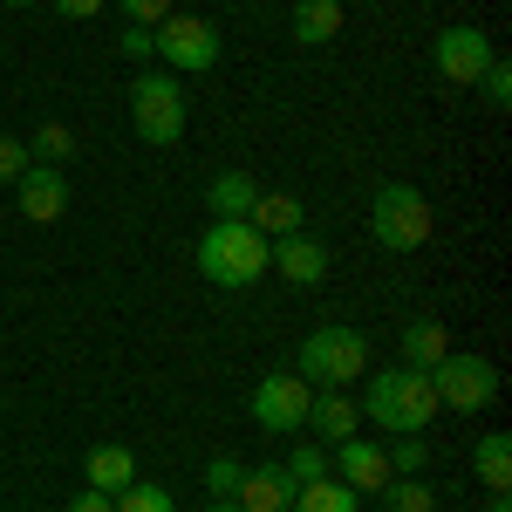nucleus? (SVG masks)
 Masks as SVG:
<instances>
[{
  "mask_svg": "<svg viewBox=\"0 0 512 512\" xmlns=\"http://www.w3.org/2000/svg\"><path fill=\"white\" fill-rule=\"evenodd\" d=\"M205 492H212V499H233L239 492V478H246V465H239V458H212V465H205Z\"/></svg>",
  "mask_w": 512,
  "mask_h": 512,
  "instance_id": "obj_27",
  "label": "nucleus"
},
{
  "mask_svg": "<svg viewBox=\"0 0 512 512\" xmlns=\"http://www.w3.org/2000/svg\"><path fill=\"white\" fill-rule=\"evenodd\" d=\"M21 171H28V144H21V137H7V130H0V185H14V178H21Z\"/></svg>",
  "mask_w": 512,
  "mask_h": 512,
  "instance_id": "obj_29",
  "label": "nucleus"
},
{
  "mask_svg": "<svg viewBox=\"0 0 512 512\" xmlns=\"http://www.w3.org/2000/svg\"><path fill=\"white\" fill-rule=\"evenodd\" d=\"M117 48L130 55V62H151V55H158V35H151V28H123Z\"/></svg>",
  "mask_w": 512,
  "mask_h": 512,
  "instance_id": "obj_31",
  "label": "nucleus"
},
{
  "mask_svg": "<svg viewBox=\"0 0 512 512\" xmlns=\"http://www.w3.org/2000/svg\"><path fill=\"white\" fill-rule=\"evenodd\" d=\"M151 35H158V55L171 69H185V76H205V69L219 62V28L198 21V14H164Z\"/></svg>",
  "mask_w": 512,
  "mask_h": 512,
  "instance_id": "obj_8",
  "label": "nucleus"
},
{
  "mask_svg": "<svg viewBox=\"0 0 512 512\" xmlns=\"http://www.w3.org/2000/svg\"><path fill=\"white\" fill-rule=\"evenodd\" d=\"M424 376H431V390H437V410H465L472 417V410H485L499 396V369L485 355H444Z\"/></svg>",
  "mask_w": 512,
  "mask_h": 512,
  "instance_id": "obj_6",
  "label": "nucleus"
},
{
  "mask_svg": "<svg viewBox=\"0 0 512 512\" xmlns=\"http://www.w3.org/2000/svg\"><path fill=\"white\" fill-rule=\"evenodd\" d=\"M205 205H212V219H253V205H260L253 171H219V178L205 185Z\"/></svg>",
  "mask_w": 512,
  "mask_h": 512,
  "instance_id": "obj_16",
  "label": "nucleus"
},
{
  "mask_svg": "<svg viewBox=\"0 0 512 512\" xmlns=\"http://www.w3.org/2000/svg\"><path fill=\"white\" fill-rule=\"evenodd\" d=\"M130 130L144 144H178L185 137V82L144 69V76L130 82Z\"/></svg>",
  "mask_w": 512,
  "mask_h": 512,
  "instance_id": "obj_5",
  "label": "nucleus"
},
{
  "mask_svg": "<svg viewBox=\"0 0 512 512\" xmlns=\"http://www.w3.org/2000/svg\"><path fill=\"white\" fill-rule=\"evenodd\" d=\"M301 431L315 437V444H342V437L362 431V417H355L349 390H315V403H308V424Z\"/></svg>",
  "mask_w": 512,
  "mask_h": 512,
  "instance_id": "obj_14",
  "label": "nucleus"
},
{
  "mask_svg": "<svg viewBox=\"0 0 512 512\" xmlns=\"http://www.w3.org/2000/svg\"><path fill=\"white\" fill-rule=\"evenodd\" d=\"M424 465H431V444H424V431H403L390 444V472L396 478H424Z\"/></svg>",
  "mask_w": 512,
  "mask_h": 512,
  "instance_id": "obj_24",
  "label": "nucleus"
},
{
  "mask_svg": "<svg viewBox=\"0 0 512 512\" xmlns=\"http://www.w3.org/2000/svg\"><path fill=\"white\" fill-rule=\"evenodd\" d=\"M383 499H390V512H437V492L424 485V478H390Z\"/></svg>",
  "mask_w": 512,
  "mask_h": 512,
  "instance_id": "obj_25",
  "label": "nucleus"
},
{
  "mask_svg": "<svg viewBox=\"0 0 512 512\" xmlns=\"http://www.w3.org/2000/svg\"><path fill=\"white\" fill-rule=\"evenodd\" d=\"M69 512H117V499H110V492H96V485H82L76 499H69Z\"/></svg>",
  "mask_w": 512,
  "mask_h": 512,
  "instance_id": "obj_32",
  "label": "nucleus"
},
{
  "mask_svg": "<svg viewBox=\"0 0 512 512\" xmlns=\"http://www.w3.org/2000/svg\"><path fill=\"white\" fill-rule=\"evenodd\" d=\"M117 512H178V499H171L164 485H144V478H137V485L117 492Z\"/></svg>",
  "mask_w": 512,
  "mask_h": 512,
  "instance_id": "obj_26",
  "label": "nucleus"
},
{
  "mask_svg": "<svg viewBox=\"0 0 512 512\" xmlns=\"http://www.w3.org/2000/svg\"><path fill=\"white\" fill-rule=\"evenodd\" d=\"M69 158H76V137H69V123H41L35 144H28V164H55V171H62Z\"/></svg>",
  "mask_w": 512,
  "mask_h": 512,
  "instance_id": "obj_22",
  "label": "nucleus"
},
{
  "mask_svg": "<svg viewBox=\"0 0 512 512\" xmlns=\"http://www.w3.org/2000/svg\"><path fill=\"white\" fill-rule=\"evenodd\" d=\"M280 465H287V478H294V492H301V485H315V478H328V444H315V437H301V444H294V451H287Z\"/></svg>",
  "mask_w": 512,
  "mask_h": 512,
  "instance_id": "obj_23",
  "label": "nucleus"
},
{
  "mask_svg": "<svg viewBox=\"0 0 512 512\" xmlns=\"http://www.w3.org/2000/svg\"><path fill=\"white\" fill-rule=\"evenodd\" d=\"M485 512H512V499H506V492H492V506H485Z\"/></svg>",
  "mask_w": 512,
  "mask_h": 512,
  "instance_id": "obj_34",
  "label": "nucleus"
},
{
  "mask_svg": "<svg viewBox=\"0 0 512 512\" xmlns=\"http://www.w3.org/2000/svg\"><path fill=\"white\" fill-rule=\"evenodd\" d=\"M308 403H315V390H308L294 369H274V376H260V390H253V424L274 431V437H294L308 424Z\"/></svg>",
  "mask_w": 512,
  "mask_h": 512,
  "instance_id": "obj_7",
  "label": "nucleus"
},
{
  "mask_svg": "<svg viewBox=\"0 0 512 512\" xmlns=\"http://www.w3.org/2000/svg\"><path fill=\"white\" fill-rule=\"evenodd\" d=\"M123 14H130V28H158L164 14H171V0H117Z\"/></svg>",
  "mask_w": 512,
  "mask_h": 512,
  "instance_id": "obj_30",
  "label": "nucleus"
},
{
  "mask_svg": "<svg viewBox=\"0 0 512 512\" xmlns=\"http://www.w3.org/2000/svg\"><path fill=\"white\" fill-rule=\"evenodd\" d=\"M369 233H376L383 253H417L431 239V198L417 185H383L369 198Z\"/></svg>",
  "mask_w": 512,
  "mask_h": 512,
  "instance_id": "obj_4",
  "label": "nucleus"
},
{
  "mask_svg": "<svg viewBox=\"0 0 512 512\" xmlns=\"http://www.w3.org/2000/svg\"><path fill=\"white\" fill-rule=\"evenodd\" d=\"M253 233H267V239L301 233V198L294 192H260V205H253Z\"/></svg>",
  "mask_w": 512,
  "mask_h": 512,
  "instance_id": "obj_20",
  "label": "nucleus"
},
{
  "mask_svg": "<svg viewBox=\"0 0 512 512\" xmlns=\"http://www.w3.org/2000/svg\"><path fill=\"white\" fill-rule=\"evenodd\" d=\"M362 410H369V424L403 437V431H424L437 417V390L424 369H376L369 390H362Z\"/></svg>",
  "mask_w": 512,
  "mask_h": 512,
  "instance_id": "obj_2",
  "label": "nucleus"
},
{
  "mask_svg": "<svg viewBox=\"0 0 512 512\" xmlns=\"http://www.w3.org/2000/svg\"><path fill=\"white\" fill-rule=\"evenodd\" d=\"M301 383L308 390H349L355 376L369 369V342H362V328H342V321H328L315 328L308 342H301Z\"/></svg>",
  "mask_w": 512,
  "mask_h": 512,
  "instance_id": "obj_3",
  "label": "nucleus"
},
{
  "mask_svg": "<svg viewBox=\"0 0 512 512\" xmlns=\"http://www.w3.org/2000/svg\"><path fill=\"white\" fill-rule=\"evenodd\" d=\"M478 89H485V103H492V110H512V69L499 62V55H492V69L478 76Z\"/></svg>",
  "mask_w": 512,
  "mask_h": 512,
  "instance_id": "obj_28",
  "label": "nucleus"
},
{
  "mask_svg": "<svg viewBox=\"0 0 512 512\" xmlns=\"http://www.w3.org/2000/svg\"><path fill=\"white\" fill-rule=\"evenodd\" d=\"M267 274L294 280V287H315V280H328V246L308 233H287V239H274V267Z\"/></svg>",
  "mask_w": 512,
  "mask_h": 512,
  "instance_id": "obj_12",
  "label": "nucleus"
},
{
  "mask_svg": "<svg viewBox=\"0 0 512 512\" xmlns=\"http://www.w3.org/2000/svg\"><path fill=\"white\" fill-rule=\"evenodd\" d=\"M0 7H35V0H0Z\"/></svg>",
  "mask_w": 512,
  "mask_h": 512,
  "instance_id": "obj_36",
  "label": "nucleus"
},
{
  "mask_svg": "<svg viewBox=\"0 0 512 512\" xmlns=\"http://www.w3.org/2000/svg\"><path fill=\"white\" fill-rule=\"evenodd\" d=\"M328 465L342 472V485H349V492H383V485L396 478V472H390V451H383V444H369L362 431H355V437H342Z\"/></svg>",
  "mask_w": 512,
  "mask_h": 512,
  "instance_id": "obj_11",
  "label": "nucleus"
},
{
  "mask_svg": "<svg viewBox=\"0 0 512 512\" xmlns=\"http://www.w3.org/2000/svg\"><path fill=\"white\" fill-rule=\"evenodd\" d=\"M444 355H451V342H444V321L437 315H417L403 328V369H437Z\"/></svg>",
  "mask_w": 512,
  "mask_h": 512,
  "instance_id": "obj_17",
  "label": "nucleus"
},
{
  "mask_svg": "<svg viewBox=\"0 0 512 512\" xmlns=\"http://www.w3.org/2000/svg\"><path fill=\"white\" fill-rule=\"evenodd\" d=\"M274 267V239L253 233V219H212L198 239V274L212 287H253Z\"/></svg>",
  "mask_w": 512,
  "mask_h": 512,
  "instance_id": "obj_1",
  "label": "nucleus"
},
{
  "mask_svg": "<svg viewBox=\"0 0 512 512\" xmlns=\"http://www.w3.org/2000/svg\"><path fill=\"white\" fill-rule=\"evenodd\" d=\"M233 506L239 512H287L294 506V478H287V465H246Z\"/></svg>",
  "mask_w": 512,
  "mask_h": 512,
  "instance_id": "obj_13",
  "label": "nucleus"
},
{
  "mask_svg": "<svg viewBox=\"0 0 512 512\" xmlns=\"http://www.w3.org/2000/svg\"><path fill=\"white\" fill-rule=\"evenodd\" d=\"M110 0H55V14H69V21H96Z\"/></svg>",
  "mask_w": 512,
  "mask_h": 512,
  "instance_id": "obj_33",
  "label": "nucleus"
},
{
  "mask_svg": "<svg viewBox=\"0 0 512 512\" xmlns=\"http://www.w3.org/2000/svg\"><path fill=\"white\" fill-rule=\"evenodd\" d=\"M335 35H342V0H294V41L321 48Z\"/></svg>",
  "mask_w": 512,
  "mask_h": 512,
  "instance_id": "obj_19",
  "label": "nucleus"
},
{
  "mask_svg": "<svg viewBox=\"0 0 512 512\" xmlns=\"http://www.w3.org/2000/svg\"><path fill=\"white\" fill-rule=\"evenodd\" d=\"M212 512H239V506H233V499H219V506H212Z\"/></svg>",
  "mask_w": 512,
  "mask_h": 512,
  "instance_id": "obj_35",
  "label": "nucleus"
},
{
  "mask_svg": "<svg viewBox=\"0 0 512 512\" xmlns=\"http://www.w3.org/2000/svg\"><path fill=\"white\" fill-rule=\"evenodd\" d=\"M14 198H21V219L55 226V219L69 212V178H62L55 164H28V171L14 178Z\"/></svg>",
  "mask_w": 512,
  "mask_h": 512,
  "instance_id": "obj_10",
  "label": "nucleus"
},
{
  "mask_svg": "<svg viewBox=\"0 0 512 512\" xmlns=\"http://www.w3.org/2000/svg\"><path fill=\"white\" fill-rule=\"evenodd\" d=\"M431 62H437V76L444 82H458V89H478V76L492 69V35L485 28H444V35L431 41Z\"/></svg>",
  "mask_w": 512,
  "mask_h": 512,
  "instance_id": "obj_9",
  "label": "nucleus"
},
{
  "mask_svg": "<svg viewBox=\"0 0 512 512\" xmlns=\"http://www.w3.org/2000/svg\"><path fill=\"white\" fill-rule=\"evenodd\" d=\"M82 478H89L96 492H110V499H117L123 485H137V458H130V444H89Z\"/></svg>",
  "mask_w": 512,
  "mask_h": 512,
  "instance_id": "obj_15",
  "label": "nucleus"
},
{
  "mask_svg": "<svg viewBox=\"0 0 512 512\" xmlns=\"http://www.w3.org/2000/svg\"><path fill=\"white\" fill-rule=\"evenodd\" d=\"M287 512H362V499H355L342 478H315V485L294 492V506H287Z\"/></svg>",
  "mask_w": 512,
  "mask_h": 512,
  "instance_id": "obj_21",
  "label": "nucleus"
},
{
  "mask_svg": "<svg viewBox=\"0 0 512 512\" xmlns=\"http://www.w3.org/2000/svg\"><path fill=\"white\" fill-rule=\"evenodd\" d=\"M472 472H478V485H485V492H506V485H512V437L506 431H485V437H478Z\"/></svg>",
  "mask_w": 512,
  "mask_h": 512,
  "instance_id": "obj_18",
  "label": "nucleus"
}]
</instances>
